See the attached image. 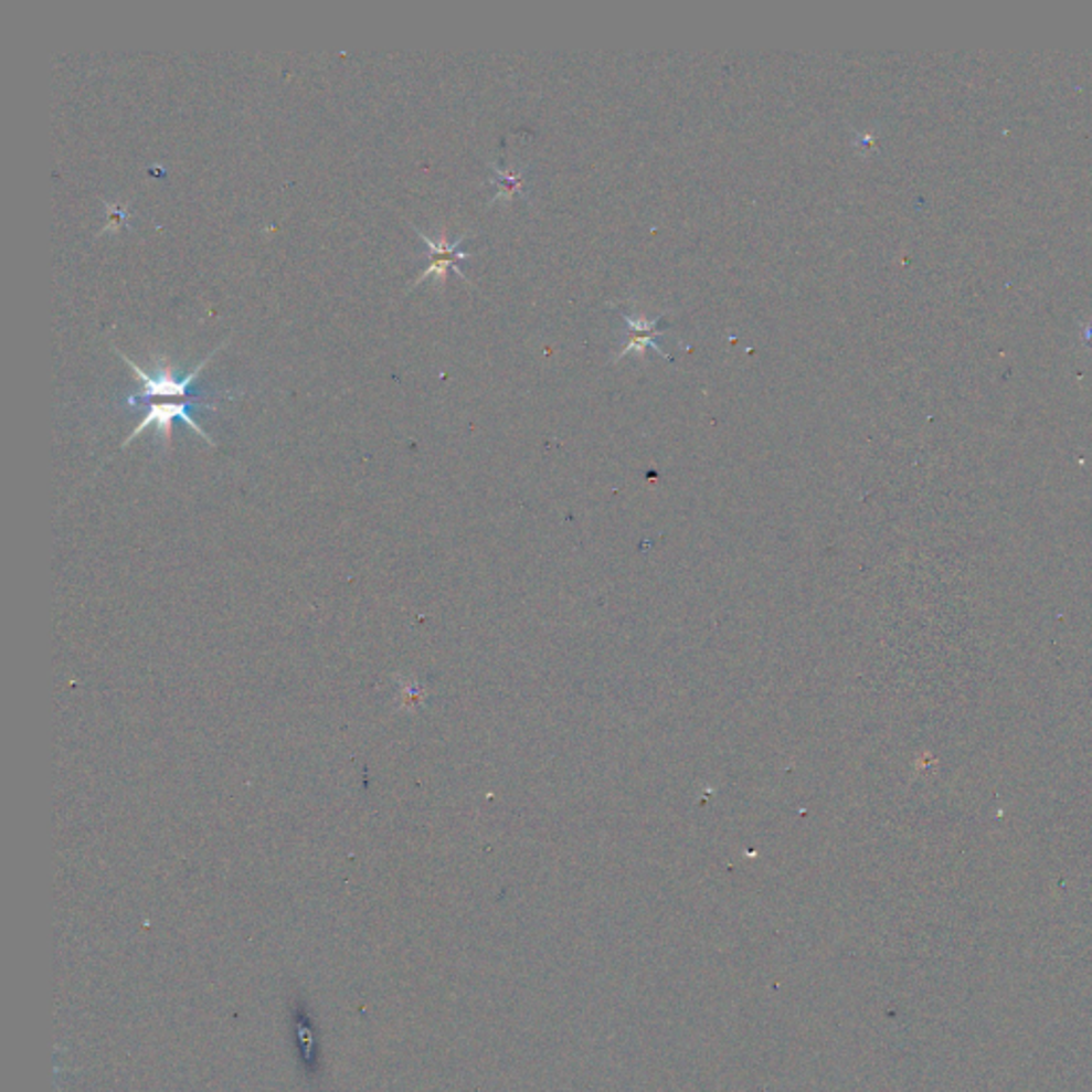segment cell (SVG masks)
Listing matches in <instances>:
<instances>
[{
  "mask_svg": "<svg viewBox=\"0 0 1092 1092\" xmlns=\"http://www.w3.org/2000/svg\"><path fill=\"white\" fill-rule=\"evenodd\" d=\"M105 208H107V212L112 214L109 224H107V226H103V231H105V233H107V231H112V229H120L123 224H126L128 212H126L125 208H120V205H109V203H105Z\"/></svg>",
  "mask_w": 1092,
  "mask_h": 1092,
  "instance_id": "5",
  "label": "cell"
},
{
  "mask_svg": "<svg viewBox=\"0 0 1092 1092\" xmlns=\"http://www.w3.org/2000/svg\"><path fill=\"white\" fill-rule=\"evenodd\" d=\"M496 176H498V187H500V192H498V197H496V199H510L512 194L521 192L526 171L508 173V171H500V169H496Z\"/></svg>",
  "mask_w": 1092,
  "mask_h": 1092,
  "instance_id": "4",
  "label": "cell"
},
{
  "mask_svg": "<svg viewBox=\"0 0 1092 1092\" xmlns=\"http://www.w3.org/2000/svg\"><path fill=\"white\" fill-rule=\"evenodd\" d=\"M659 320H661V316L647 318L643 314H624V322L627 329H625L624 346L617 352L615 361L624 359L625 354H629V352L643 354L647 348H654L664 359H668V354L659 346V338L666 331V329L659 327Z\"/></svg>",
  "mask_w": 1092,
  "mask_h": 1092,
  "instance_id": "3",
  "label": "cell"
},
{
  "mask_svg": "<svg viewBox=\"0 0 1092 1092\" xmlns=\"http://www.w3.org/2000/svg\"><path fill=\"white\" fill-rule=\"evenodd\" d=\"M197 406L203 407V410H216V404L210 402V395H203V397H197V400H184V402H150L148 407H146L144 421L130 432V436L126 437L123 448H126L135 437L141 436L146 430L155 427L158 434H160L165 450H169L171 448V430H173L171 425H173V421H182L194 434L203 437L210 446H216L210 434L203 427H199V423L192 418V410Z\"/></svg>",
  "mask_w": 1092,
  "mask_h": 1092,
  "instance_id": "1",
  "label": "cell"
},
{
  "mask_svg": "<svg viewBox=\"0 0 1092 1092\" xmlns=\"http://www.w3.org/2000/svg\"><path fill=\"white\" fill-rule=\"evenodd\" d=\"M414 231H416V235L423 240V244L432 251V263H430V267H427V269H425V272H423L416 280L412 282L410 286H416L418 282L430 280V278H436V280L444 282L446 280V272H448L450 267H453V272H455L459 278H464V280H466V274H464V272H462V267H459V263H462V261L469 258L468 252L462 251V244H464L466 235H462L457 242L448 244V242H446V233H442V237H439V240H432L430 235H425V233H423V231H418L416 226H414Z\"/></svg>",
  "mask_w": 1092,
  "mask_h": 1092,
  "instance_id": "2",
  "label": "cell"
}]
</instances>
